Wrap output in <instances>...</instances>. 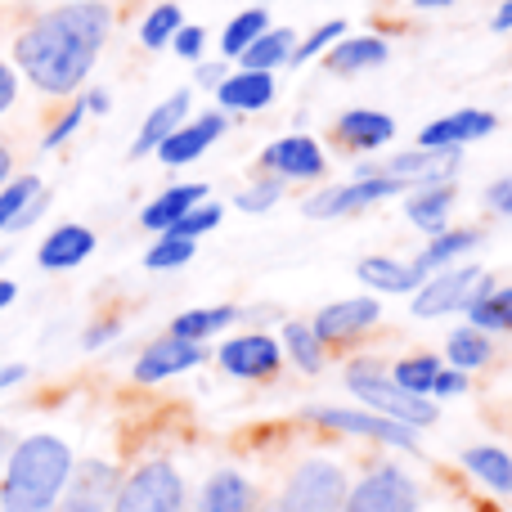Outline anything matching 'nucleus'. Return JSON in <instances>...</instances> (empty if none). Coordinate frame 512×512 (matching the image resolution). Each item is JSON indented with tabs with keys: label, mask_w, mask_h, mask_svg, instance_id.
I'll return each mask as SVG.
<instances>
[{
	"label": "nucleus",
	"mask_w": 512,
	"mask_h": 512,
	"mask_svg": "<svg viewBox=\"0 0 512 512\" xmlns=\"http://www.w3.org/2000/svg\"><path fill=\"white\" fill-rule=\"evenodd\" d=\"M81 104H86L90 113H108V90H90V95L81 99Z\"/></svg>",
	"instance_id": "obj_52"
},
{
	"label": "nucleus",
	"mask_w": 512,
	"mask_h": 512,
	"mask_svg": "<svg viewBox=\"0 0 512 512\" xmlns=\"http://www.w3.org/2000/svg\"><path fill=\"white\" fill-rule=\"evenodd\" d=\"M189 256H194V239H176V234H162V239L153 243L149 252H144V265H149V270H176V265H185Z\"/></svg>",
	"instance_id": "obj_37"
},
{
	"label": "nucleus",
	"mask_w": 512,
	"mask_h": 512,
	"mask_svg": "<svg viewBox=\"0 0 512 512\" xmlns=\"http://www.w3.org/2000/svg\"><path fill=\"white\" fill-rule=\"evenodd\" d=\"M468 315H472V328H481V333H508L512 328V288H490L486 297L472 301Z\"/></svg>",
	"instance_id": "obj_30"
},
{
	"label": "nucleus",
	"mask_w": 512,
	"mask_h": 512,
	"mask_svg": "<svg viewBox=\"0 0 512 512\" xmlns=\"http://www.w3.org/2000/svg\"><path fill=\"white\" fill-rule=\"evenodd\" d=\"M72 477V450L50 432L23 436L0 472V512H50Z\"/></svg>",
	"instance_id": "obj_2"
},
{
	"label": "nucleus",
	"mask_w": 512,
	"mask_h": 512,
	"mask_svg": "<svg viewBox=\"0 0 512 512\" xmlns=\"http://www.w3.org/2000/svg\"><path fill=\"white\" fill-rule=\"evenodd\" d=\"M283 346H288V355H292V360H297L306 373H319V369H324V342L315 337V328H310V324H297V319H292V324L283 328Z\"/></svg>",
	"instance_id": "obj_32"
},
{
	"label": "nucleus",
	"mask_w": 512,
	"mask_h": 512,
	"mask_svg": "<svg viewBox=\"0 0 512 512\" xmlns=\"http://www.w3.org/2000/svg\"><path fill=\"white\" fill-rule=\"evenodd\" d=\"M225 77H230V68H225V63H198V86L216 90Z\"/></svg>",
	"instance_id": "obj_45"
},
{
	"label": "nucleus",
	"mask_w": 512,
	"mask_h": 512,
	"mask_svg": "<svg viewBox=\"0 0 512 512\" xmlns=\"http://www.w3.org/2000/svg\"><path fill=\"white\" fill-rule=\"evenodd\" d=\"M234 319H243V310H234V306L185 310V315L171 324V337H185V342H203V337H212V333H225Z\"/></svg>",
	"instance_id": "obj_28"
},
{
	"label": "nucleus",
	"mask_w": 512,
	"mask_h": 512,
	"mask_svg": "<svg viewBox=\"0 0 512 512\" xmlns=\"http://www.w3.org/2000/svg\"><path fill=\"white\" fill-rule=\"evenodd\" d=\"M50 512H108V508L104 504H90V499H77V495H63Z\"/></svg>",
	"instance_id": "obj_48"
},
{
	"label": "nucleus",
	"mask_w": 512,
	"mask_h": 512,
	"mask_svg": "<svg viewBox=\"0 0 512 512\" xmlns=\"http://www.w3.org/2000/svg\"><path fill=\"white\" fill-rule=\"evenodd\" d=\"M207 360L203 342H185V337H162L153 342L149 351L135 360V378L140 382H162V378H176V373H189Z\"/></svg>",
	"instance_id": "obj_11"
},
{
	"label": "nucleus",
	"mask_w": 512,
	"mask_h": 512,
	"mask_svg": "<svg viewBox=\"0 0 512 512\" xmlns=\"http://www.w3.org/2000/svg\"><path fill=\"white\" fill-rule=\"evenodd\" d=\"M36 194H41V180H36V176L5 180V185H0V230H9V225L18 221V212H23Z\"/></svg>",
	"instance_id": "obj_35"
},
{
	"label": "nucleus",
	"mask_w": 512,
	"mask_h": 512,
	"mask_svg": "<svg viewBox=\"0 0 512 512\" xmlns=\"http://www.w3.org/2000/svg\"><path fill=\"white\" fill-rule=\"evenodd\" d=\"M342 512H418V486L409 472L382 463L355 490H346Z\"/></svg>",
	"instance_id": "obj_7"
},
{
	"label": "nucleus",
	"mask_w": 512,
	"mask_h": 512,
	"mask_svg": "<svg viewBox=\"0 0 512 512\" xmlns=\"http://www.w3.org/2000/svg\"><path fill=\"white\" fill-rule=\"evenodd\" d=\"M355 274H360L369 288H378V292H414L418 288L414 270L400 265V261H391V256H364V261L355 265Z\"/></svg>",
	"instance_id": "obj_29"
},
{
	"label": "nucleus",
	"mask_w": 512,
	"mask_h": 512,
	"mask_svg": "<svg viewBox=\"0 0 512 512\" xmlns=\"http://www.w3.org/2000/svg\"><path fill=\"white\" fill-rule=\"evenodd\" d=\"M468 391V378H463V369H441L432 382V396H463Z\"/></svg>",
	"instance_id": "obj_43"
},
{
	"label": "nucleus",
	"mask_w": 512,
	"mask_h": 512,
	"mask_svg": "<svg viewBox=\"0 0 512 512\" xmlns=\"http://www.w3.org/2000/svg\"><path fill=\"white\" fill-rule=\"evenodd\" d=\"M216 99L234 113H261L274 104V72H234L216 86Z\"/></svg>",
	"instance_id": "obj_16"
},
{
	"label": "nucleus",
	"mask_w": 512,
	"mask_h": 512,
	"mask_svg": "<svg viewBox=\"0 0 512 512\" xmlns=\"http://www.w3.org/2000/svg\"><path fill=\"white\" fill-rule=\"evenodd\" d=\"M477 243H481L477 230H450V234H441L436 243H427V248L414 256V265H409V270H414V279L423 283L427 274H436V270H445V265H454L463 252L477 248Z\"/></svg>",
	"instance_id": "obj_23"
},
{
	"label": "nucleus",
	"mask_w": 512,
	"mask_h": 512,
	"mask_svg": "<svg viewBox=\"0 0 512 512\" xmlns=\"http://www.w3.org/2000/svg\"><path fill=\"white\" fill-rule=\"evenodd\" d=\"M265 167L279 180H315L324 176V149L310 135H288V140H274L265 149Z\"/></svg>",
	"instance_id": "obj_15"
},
{
	"label": "nucleus",
	"mask_w": 512,
	"mask_h": 512,
	"mask_svg": "<svg viewBox=\"0 0 512 512\" xmlns=\"http://www.w3.org/2000/svg\"><path fill=\"white\" fill-rule=\"evenodd\" d=\"M346 387H351V396H360L364 405L373 409V414L382 418H396V423L405 427H432L436 423V405L427 396H409L405 387H396V382L382 373L378 360H355L351 369H346Z\"/></svg>",
	"instance_id": "obj_3"
},
{
	"label": "nucleus",
	"mask_w": 512,
	"mask_h": 512,
	"mask_svg": "<svg viewBox=\"0 0 512 512\" xmlns=\"http://www.w3.org/2000/svg\"><path fill=\"white\" fill-rule=\"evenodd\" d=\"M450 364L454 369H481V364L490 360V337L481 333V328H459V333H450Z\"/></svg>",
	"instance_id": "obj_33"
},
{
	"label": "nucleus",
	"mask_w": 512,
	"mask_h": 512,
	"mask_svg": "<svg viewBox=\"0 0 512 512\" xmlns=\"http://www.w3.org/2000/svg\"><path fill=\"white\" fill-rule=\"evenodd\" d=\"M495 288L481 265H445L432 283H423L414 297V315L418 319H436V315H454V310H468L477 297Z\"/></svg>",
	"instance_id": "obj_6"
},
{
	"label": "nucleus",
	"mask_w": 512,
	"mask_h": 512,
	"mask_svg": "<svg viewBox=\"0 0 512 512\" xmlns=\"http://www.w3.org/2000/svg\"><path fill=\"white\" fill-rule=\"evenodd\" d=\"M14 99H18V81H14V72H9V63H0V113H5Z\"/></svg>",
	"instance_id": "obj_46"
},
{
	"label": "nucleus",
	"mask_w": 512,
	"mask_h": 512,
	"mask_svg": "<svg viewBox=\"0 0 512 512\" xmlns=\"http://www.w3.org/2000/svg\"><path fill=\"white\" fill-rule=\"evenodd\" d=\"M418 9H445V5H454V0H414Z\"/></svg>",
	"instance_id": "obj_56"
},
{
	"label": "nucleus",
	"mask_w": 512,
	"mask_h": 512,
	"mask_svg": "<svg viewBox=\"0 0 512 512\" xmlns=\"http://www.w3.org/2000/svg\"><path fill=\"white\" fill-rule=\"evenodd\" d=\"M279 355H283V346L274 342V337L243 333V337H230L216 360H221V369L234 373V378H270V373L279 369Z\"/></svg>",
	"instance_id": "obj_10"
},
{
	"label": "nucleus",
	"mask_w": 512,
	"mask_h": 512,
	"mask_svg": "<svg viewBox=\"0 0 512 512\" xmlns=\"http://www.w3.org/2000/svg\"><path fill=\"white\" fill-rule=\"evenodd\" d=\"M14 297H18V288H14V283H9V279H0V310H5Z\"/></svg>",
	"instance_id": "obj_55"
},
{
	"label": "nucleus",
	"mask_w": 512,
	"mask_h": 512,
	"mask_svg": "<svg viewBox=\"0 0 512 512\" xmlns=\"http://www.w3.org/2000/svg\"><path fill=\"white\" fill-rule=\"evenodd\" d=\"M203 198H207V185H171L167 194L158 198V203H149V207H144V216H140V221H144V230H158V234H167L171 225H176L185 212H194V207L203 203Z\"/></svg>",
	"instance_id": "obj_22"
},
{
	"label": "nucleus",
	"mask_w": 512,
	"mask_h": 512,
	"mask_svg": "<svg viewBox=\"0 0 512 512\" xmlns=\"http://www.w3.org/2000/svg\"><path fill=\"white\" fill-rule=\"evenodd\" d=\"M9 171H14V153H9V144L0 140V185L9 180Z\"/></svg>",
	"instance_id": "obj_54"
},
{
	"label": "nucleus",
	"mask_w": 512,
	"mask_h": 512,
	"mask_svg": "<svg viewBox=\"0 0 512 512\" xmlns=\"http://www.w3.org/2000/svg\"><path fill=\"white\" fill-rule=\"evenodd\" d=\"M108 512H185V477L167 459L144 463L117 486Z\"/></svg>",
	"instance_id": "obj_4"
},
{
	"label": "nucleus",
	"mask_w": 512,
	"mask_h": 512,
	"mask_svg": "<svg viewBox=\"0 0 512 512\" xmlns=\"http://www.w3.org/2000/svg\"><path fill=\"white\" fill-rule=\"evenodd\" d=\"M23 378H27V364H5V369H0V391L18 387Z\"/></svg>",
	"instance_id": "obj_50"
},
{
	"label": "nucleus",
	"mask_w": 512,
	"mask_h": 512,
	"mask_svg": "<svg viewBox=\"0 0 512 512\" xmlns=\"http://www.w3.org/2000/svg\"><path fill=\"white\" fill-rule=\"evenodd\" d=\"M346 490V472L333 459H306L283 486L279 512H342Z\"/></svg>",
	"instance_id": "obj_5"
},
{
	"label": "nucleus",
	"mask_w": 512,
	"mask_h": 512,
	"mask_svg": "<svg viewBox=\"0 0 512 512\" xmlns=\"http://www.w3.org/2000/svg\"><path fill=\"white\" fill-rule=\"evenodd\" d=\"M495 32H512V0H504L495 14Z\"/></svg>",
	"instance_id": "obj_53"
},
{
	"label": "nucleus",
	"mask_w": 512,
	"mask_h": 512,
	"mask_svg": "<svg viewBox=\"0 0 512 512\" xmlns=\"http://www.w3.org/2000/svg\"><path fill=\"white\" fill-rule=\"evenodd\" d=\"M14 445H18V436L9 432V427H0V472H5V463H9V454H14Z\"/></svg>",
	"instance_id": "obj_51"
},
{
	"label": "nucleus",
	"mask_w": 512,
	"mask_h": 512,
	"mask_svg": "<svg viewBox=\"0 0 512 512\" xmlns=\"http://www.w3.org/2000/svg\"><path fill=\"white\" fill-rule=\"evenodd\" d=\"M185 27V14H180V5H158L149 18H144L140 27V41L149 45V50H162V45L171 41V36Z\"/></svg>",
	"instance_id": "obj_36"
},
{
	"label": "nucleus",
	"mask_w": 512,
	"mask_h": 512,
	"mask_svg": "<svg viewBox=\"0 0 512 512\" xmlns=\"http://www.w3.org/2000/svg\"><path fill=\"white\" fill-rule=\"evenodd\" d=\"M306 418L324 427H337V432H351V436H373L382 445H396V450H418V436L414 427L396 423V418H382L373 409H310Z\"/></svg>",
	"instance_id": "obj_9"
},
{
	"label": "nucleus",
	"mask_w": 512,
	"mask_h": 512,
	"mask_svg": "<svg viewBox=\"0 0 512 512\" xmlns=\"http://www.w3.org/2000/svg\"><path fill=\"white\" fill-rule=\"evenodd\" d=\"M261 32H270V14H265V9H243V14L234 18V23L225 27V36H221L225 59H239V54L248 50Z\"/></svg>",
	"instance_id": "obj_31"
},
{
	"label": "nucleus",
	"mask_w": 512,
	"mask_h": 512,
	"mask_svg": "<svg viewBox=\"0 0 512 512\" xmlns=\"http://www.w3.org/2000/svg\"><path fill=\"white\" fill-rule=\"evenodd\" d=\"M391 135H396V122L387 113H373V108H351L337 122V140L351 149H382Z\"/></svg>",
	"instance_id": "obj_19"
},
{
	"label": "nucleus",
	"mask_w": 512,
	"mask_h": 512,
	"mask_svg": "<svg viewBox=\"0 0 512 512\" xmlns=\"http://www.w3.org/2000/svg\"><path fill=\"white\" fill-rule=\"evenodd\" d=\"M185 117H189V90H176V95L162 99V104L149 113V122L140 126V135H135V144H131V158H144V153H153L171 131H176L180 122H185Z\"/></svg>",
	"instance_id": "obj_18"
},
{
	"label": "nucleus",
	"mask_w": 512,
	"mask_h": 512,
	"mask_svg": "<svg viewBox=\"0 0 512 512\" xmlns=\"http://www.w3.org/2000/svg\"><path fill=\"white\" fill-rule=\"evenodd\" d=\"M486 203H490V212H499V216H512V176L495 180V185L486 189Z\"/></svg>",
	"instance_id": "obj_44"
},
{
	"label": "nucleus",
	"mask_w": 512,
	"mask_h": 512,
	"mask_svg": "<svg viewBox=\"0 0 512 512\" xmlns=\"http://www.w3.org/2000/svg\"><path fill=\"white\" fill-rule=\"evenodd\" d=\"M117 486H122V477H117L113 463H99V459H86V463H72V477H68V490L63 495H77V499H90V504H113Z\"/></svg>",
	"instance_id": "obj_20"
},
{
	"label": "nucleus",
	"mask_w": 512,
	"mask_h": 512,
	"mask_svg": "<svg viewBox=\"0 0 512 512\" xmlns=\"http://www.w3.org/2000/svg\"><path fill=\"white\" fill-rule=\"evenodd\" d=\"M450 207H454V189L450 185H423L409 194L405 216L427 234H441L445 221H450Z\"/></svg>",
	"instance_id": "obj_24"
},
{
	"label": "nucleus",
	"mask_w": 512,
	"mask_h": 512,
	"mask_svg": "<svg viewBox=\"0 0 512 512\" xmlns=\"http://www.w3.org/2000/svg\"><path fill=\"white\" fill-rule=\"evenodd\" d=\"M221 135H225V113H203L198 122L176 126V131H171L153 153H158L162 167H185V162H194L198 153L212 149Z\"/></svg>",
	"instance_id": "obj_13"
},
{
	"label": "nucleus",
	"mask_w": 512,
	"mask_h": 512,
	"mask_svg": "<svg viewBox=\"0 0 512 512\" xmlns=\"http://www.w3.org/2000/svg\"><path fill=\"white\" fill-rule=\"evenodd\" d=\"M63 5H72V0H63Z\"/></svg>",
	"instance_id": "obj_57"
},
{
	"label": "nucleus",
	"mask_w": 512,
	"mask_h": 512,
	"mask_svg": "<svg viewBox=\"0 0 512 512\" xmlns=\"http://www.w3.org/2000/svg\"><path fill=\"white\" fill-rule=\"evenodd\" d=\"M283 198V180H270L265 176L261 185H252V189H243L234 203H239V212H248V216H256V212H270L274 203Z\"/></svg>",
	"instance_id": "obj_40"
},
{
	"label": "nucleus",
	"mask_w": 512,
	"mask_h": 512,
	"mask_svg": "<svg viewBox=\"0 0 512 512\" xmlns=\"http://www.w3.org/2000/svg\"><path fill=\"white\" fill-rule=\"evenodd\" d=\"M400 189H409L405 180H391V176H355L351 185H337V189H324V194L306 198L301 212L310 221H333V216H346V212H360L369 203H382V198H396Z\"/></svg>",
	"instance_id": "obj_8"
},
{
	"label": "nucleus",
	"mask_w": 512,
	"mask_h": 512,
	"mask_svg": "<svg viewBox=\"0 0 512 512\" xmlns=\"http://www.w3.org/2000/svg\"><path fill=\"white\" fill-rule=\"evenodd\" d=\"M378 319H382L378 297H351V301H333L328 310H319V319L310 328H315L319 342H342V337H355V333H364V328H373Z\"/></svg>",
	"instance_id": "obj_14"
},
{
	"label": "nucleus",
	"mask_w": 512,
	"mask_h": 512,
	"mask_svg": "<svg viewBox=\"0 0 512 512\" xmlns=\"http://www.w3.org/2000/svg\"><path fill=\"white\" fill-rule=\"evenodd\" d=\"M378 63H387V41H382V36H351V41L342 36V41L328 50V68L342 72V77L378 68Z\"/></svg>",
	"instance_id": "obj_25"
},
{
	"label": "nucleus",
	"mask_w": 512,
	"mask_h": 512,
	"mask_svg": "<svg viewBox=\"0 0 512 512\" xmlns=\"http://www.w3.org/2000/svg\"><path fill=\"white\" fill-rule=\"evenodd\" d=\"M346 36V23L342 18H333V23H324V27H315V32L306 36L301 45H292V54H288V63L297 68V63H306V59H315L319 50H328V45H337Z\"/></svg>",
	"instance_id": "obj_38"
},
{
	"label": "nucleus",
	"mask_w": 512,
	"mask_h": 512,
	"mask_svg": "<svg viewBox=\"0 0 512 512\" xmlns=\"http://www.w3.org/2000/svg\"><path fill=\"white\" fill-rule=\"evenodd\" d=\"M463 468L477 481H486L499 495H512V454L499 450V445H477V450L463 454Z\"/></svg>",
	"instance_id": "obj_27"
},
{
	"label": "nucleus",
	"mask_w": 512,
	"mask_h": 512,
	"mask_svg": "<svg viewBox=\"0 0 512 512\" xmlns=\"http://www.w3.org/2000/svg\"><path fill=\"white\" fill-rule=\"evenodd\" d=\"M292 45H297V36H292L288 27H270V32H261L248 50L239 54V63H243V72H274L279 63H288Z\"/></svg>",
	"instance_id": "obj_26"
},
{
	"label": "nucleus",
	"mask_w": 512,
	"mask_h": 512,
	"mask_svg": "<svg viewBox=\"0 0 512 512\" xmlns=\"http://www.w3.org/2000/svg\"><path fill=\"white\" fill-rule=\"evenodd\" d=\"M108 337H117V324H113V319H108V324H95V328H86V337H81V342H86L90 351H95V346H104Z\"/></svg>",
	"instance_id": "obj_49"
},
{
	"label": "nucleus",
	"mask_w": 512,
	"mask_h": 512,
	"mask_svg": "<svg viewBox=\"0 0 512 512\" xmlns=\"http://www.w3.org/2000/svg\"><path fill=\"white\" fill-rule=\"evenodd\" d=\"M171 45H176L180 59H203V45H207V32L194 23H185L176 36H171Z\"/></svg>",
	"instance_id": "obj_41"
},
{
	"label": "nucleus",
	"mask_w": 512,
	"mask_h": 512,
	"mask_svg": "<svg viewBox=\"0 0 512 512\" xmlns=\"http://www.w3.org/2000/svg\"><path fill=\"white\" fill-rule=\"evenodd\" d=\"M221 225V207H212V203H198L194 212H185L176 225H171L167 234H176V239H198V234H207V230H216Z\"/></svg>",
	"instance_id": "obj_39"
},
{
	"label": "nucleus",
	"mask_w": 512,
	"mask_h": 512,
	"mask_svg": "<svg viewBox=\"0 0 512 512\" xmlns=\"http://www.w3.org/2000/svg\"><path fill=\"white\" fill-rule=\"evenodd\" d=\"M41 212H45V189H41V194L32 198V203L23 207V212H18V221L9 225V230H27V225H32V221H36V216H41Z\"/></svg>",
	"instance_id": "obj_47"
},
{
	"label": "nucleus",
	"mask_w": 512,
	"mask_h": 512,
	"mask_svg": "<svg viewBox=\"0 0 512 512\" xmlns=\"http://www.w3.org/2000/svg\"><path fill=\"white\" fill-rule=\"evenodd\" d=\"M113 9L99 0H72L54 14L36 18L14 41V59L36 90L45 95H72L95 68L99 45L108 41Z\"/></svg>",
	"instance_id": "obj_1"
},
{
	"label": "nucleus",
	"mask_w": 512,
	"mask_h": 512,
	"mask_svg": "<svg viewBox=\"0 0 512 512\" xmlns=\"http://www.w3.org/2000/svg\"><path fill=\"white\" fill-rule=\"evenodd\" d=\"M90 252H95V234H90L86 225H59V230L41 243L36 261H41V270H72V265H81Z\"/></svg>",
	"instance_id": "obj_17"
},
{
	"label": "nucleus",
	"mask_w": 512,
	"mask_h": 512,
	"mask_svg": "<svg viewBox=\"0 0 512 512\" xmlns=\"http://www.w3.org/2000/svg\"><path fill=\"white\" fill-rule=\"evenodd\" d=\"M436 373H441V364H436L432 355H414V360H400L396 364L391 382H396V387H405L409 396H432Z\"/></svg>",
	"instance_id": "obj_34"
},
{
	"label": "nucleus",
	"mask_w": 512,
	"mask_h": 512,
	"mask_svg": "<svg viewBox=\"0 0 512 512\" xmlns=\"http://www.w3.org/2000/svg\"><path fill=\"white\" fill-rule=\"evenodd\" d=\"M198 512H252V486L234 468L216 472L198 495Z\"/></svg>",
	"instance_id": "obj_21"
},
{
	"label": "nucleus",
	"mask_w": 512,
	"mask_h": 512,
	"mask_svg": "<svg viewBox=\"0 0 512 512\" xmlns=\"http://www.w3.org/2000/svg\"><path fill=\"white\" fill-rule=\"evenodd\" d=\"M495 113H481V108H463V113H450V117H436V122L423 126L418 135V149H463L472 140H486L495 131Z\"/></svg>",
	"instance_id": "obj_12"
},
{
	"label": "nucleus",
	"mask_w": 512,
	"mask_h": 512,
	"mask_svg": "<svg viewBox=\"0 0 512 512\" xmlns=\"http://www.w3.org/2000/svg\"><path fill=\"white\" fill-rule=\"evenodd\" d=\"M81 117H86V104H72L68 113L59 117V126H54V131L45 135V149H59V144L68 140V135H72V131H77V126H81Z\"/></svg>",
	"instance_id": "obj_42"
}]
</instances>
